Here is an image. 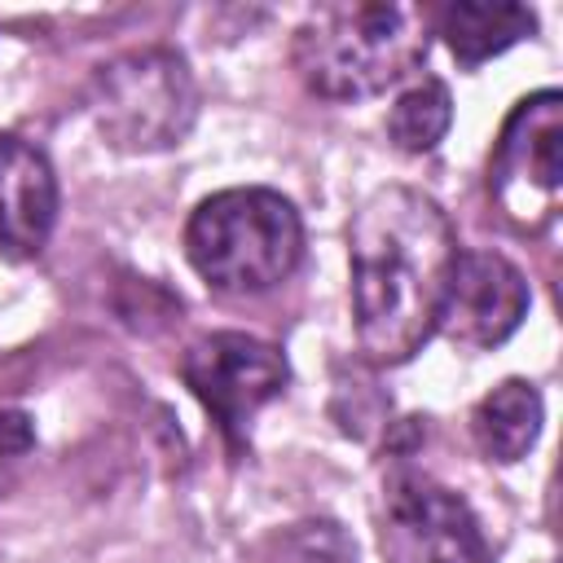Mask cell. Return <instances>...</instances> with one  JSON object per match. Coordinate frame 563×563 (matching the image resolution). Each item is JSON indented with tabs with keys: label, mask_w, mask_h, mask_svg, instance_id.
I'll return each mask as SVG.
<instances>
[{
	"label": "cell",
	"mask_w": 563,
	"mask_h": 563,
	"mask_svg": "<svg viewBox=\"0 0 563 563\" xmlns=\"http://www.w3.org/2000/svg\"><path fill=\"white\" fill-rule=\"evenodd\" d=\"M356 347L369 365H405L431 334L457 264L444 207L409 185L374 189L347 224Z\"/></svg>",
	"instance_id": "1"
},
{
	"label": "cell",
	"mask_w": 563,
	"mask_h": 563,
	"mask_svg": "<svg viewBox=\"0 0 563 563\" xmlns=\"http://www.w3.org/2000/svg\"><path fill=\"white\" fill-rule=\"evenodd\" d=\"M427 57V13L418 4L343 0L312 9L295 40L290 62L308 92L325 101H361L396 88Z\"/></svg>",
	"instance_id": "2"
},
{
	"label": "cell",
	"mask_w": 563,
	"mask_h": 563,
	"mask_svg": "<svg viewBox=\"0 0 563 563\" xmlns=\"http://www.w3.org/2000/svg\"><path fill=\"white\" fill-rule=\"evenodd\" d=\"M185 255L211 290L264 295L299 268L303 220L277 189H220L189 216Z\"/></svg>",
	"instance_id": "3"
},
{
	"label": "cell",
	"mask_w": 563,
	"mask_h": 563,
	"mask_svg": "<svg viewBox=\"0 0 563 563\" xmlns=\"http://www.w3.org/2000/svg\"><path fill=\"white\" fill-rule=\"evenodd\" d=\"M88 110L97 132L123 154L172 150L198 119V84L172 48H128L92 70Z\"/></svg>",
	"instance_id": "4"
},
{
	"label": "cell",
	"mask_w": 563,
	"mask_h": 563,
	"mask_svg": "<svg viewBox=\"0 0 563 563\" xmlns=\"http://www.w3.org/2000/svg\"><path fill=\"white\" fill-rule=\"evenodd\" d=\"M563 97L559 88L528 92L501 123L488 158V198L519 233H541L559 211L563 167Z\"/></svg>",
	"instance_id": "5"
},
{
	"label": "cell",
	"mask_w": 563,
	"mask_h": 563,
	"mask_svg": "<svg viewBox=\"0 0 563 563\" xmlns=\"http://www.w3.org/2000/svg\"><path fill=\"white\" fill-rule=\"evenodd\" d=\"M180 378L202 400V409L216 418L229 449H242L251 418L286 391L290 365L273 343H264L255 334L216 330L185 347Z\"/></svg>",
	"instance_id": "6"
},
{
	"label": "cell",
	"mask_w": 563,
	"mask_h": 563,
	"mask_svg": "<svg viewBox=\"0 0 563 563\" xmlns=\"http://www.w3.org/2000/svg\"><path fill=\"white\" fill-rule=\"evenodd\" d=\"M378 550L387 563H488L471 506L418 471H396L378 501Z\"/></svg>",
	"instance_id": "7"
},
{
	"label": "cell",
	"mask_w": 563,
	"mask_h": 563,
	"mask_svg": "<svg viewBox=\"0 0 563 563\" xmlns=\"http://www.w3.org/2000/svg\"><path fill=\"white\" fill-rule=\"evenodd\" d=\"M528 312L523 273L497 251H457L449 295L435 330H444L457 347H497L506 343Z\"/></svg>",
	"instance_id": "8"
},
{
	"label": "cell",
	"mask_w": 563,
	"mask_h": 563,
	"mask_svg": "<svg viewBox=\"0 0 563 563\" xmlns=\"http://www.w3.org/2000/svg\"><path fill=\"white\" fill-rule=\"evenodd\" d=\"M57 224V176L22 136L0 132V260H31Z\"/></svg>",
	"instance_id": "9"
},
{
	"label": "cell",
	"mask_w": 563,
	"mask_h": 563,
	"mask_svg": "<svg viewBox=\"0 0 563 563\" xmlns=\"http://www.w3.org/2000/svg\"><path fill=\"white\" fill-rule=\"evenodd\" d=\"M532 31H537L532 9L510 4V0H453L440 9V35L449 53L457 57V66L466 70L484 66L488 57L506 53Z\"/></svg>",
	"instance_id": "10"
},
{
	"label": "cell",
	"mask_w": 563,
	"mask_h": 563,
	"mask_svg": "<svg viewBox=\"0 0 563 563\" xmlns=\"http://www.w3.org/2000/svg\"><path fill=\"white\" fill-rule=\"evenodd\" d=\"M541 391L528 378L497 383L471 413V435L488 462H519L541 435Z\"/></svg>",
	"instance_id": "11"
},
{
	"label": "cell",
	"mask_w": 563,
	"mask_h": 563,
	"mask_svg": "<svg viewBox=\"0 0 563 563\" xmlns=\"http://www.w3.org/2000/svg\"><path fill=\"white\" fill-rule=\"evenodd\" d=\"M449 123H453V97H449L444 79H435V75H422L418 84H409L387 110V136L405 154L435 150L444 141Z\"/></svg>",
	"instance_id": "12"
},
{
	"label": "cell",
	"mask_w": 563,
	"mask_h": 563,
	"mask_svg": "<svg viewBox=\"0 0 563 563\" xmlns=\"http://www.w3.org/2000/svg\"><path fill=\"white\" fill-rule=\"evenodd\" d=\"M295 554L299 563H356V545L347 541V532L330 519L317 523H299L295 532Z\"/></svg>",
	"instance_id": "13"
},
{
	"label": "cell",
	"mask_w": 563,
	"mask_h": 563,
	"mask_svg": "<svg viewBox=\"0 0 563 563\" xmlns=\"http://www.w3.org/2000/svg\"><path fill=\"white\" fill-rule=\"evenodd\" d=\"M31 440H35V431H31V418H26L22 409H9V405H0V493L9 488V479H13V466L26 457Z\"/></svg>",
	"instance_id": "14"
}]
</instances>
